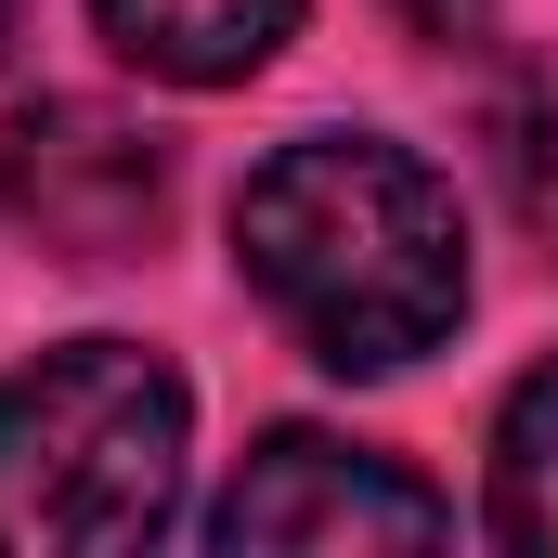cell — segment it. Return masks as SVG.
<instances>
[{"mask_svg":"<svg viewBox=\"0 0 558 558\" xmlns=\"http://www.w3.org/2000/svg\"><path fill=\"white\" fill-rule=\"evenodd\" d=\"M494 533L520 558H558V351L507 390V416H494Z\"/></svg>","mask_w":558,"mask_h":558,"instance_id":"8992f818","label":"cell"},{"mask_svg":"<svg viewBox=\"0 0 558 558\" xmlns=\"http://www.w3.org/2000/svg\"><path fill=\"white\" fill-rule=\"evenodd\" d=\"M0 52H13V0H0Z\"/></svg>","mask_w":558,"mask_h":558,"instance_id":"52a82bcc","label":"cell"},{"mask_svg":"<svg viewBox=\"0 0 558 558\" xmlns=\"http://www.w3.org/2000/svg\"><path fill=\"white\" fill-rule=\"evenodd\" d=\"M195 390L143 338H65L0 377V558L156 546L182 520Z\"/></svg>","mask_w":558,"mask_h":558,"instance_id":"7a4b0ae2","label":"cell"},{"mask_svg":"<svg viewBox=\"0 0 558 558\" xmlns=\"http://www.w3.org/2000/svg\"><path fill=\"white\" fill-rule=\"evenodd\" d=\"M0 195L52 260H131L169 221V156L105 105H39L0 143Z\"/></svg>","mask_w":558,"mask_h":558,"instance_id":"277c9868","label":"cell"},{"mask_svg":"<svg viewBox=\"0 0 558 558\" xmlns=\"http://www.w3.org/2000/svg\"><path fill=\"white\" fill-rule=\"evenodd\" d=\"M441 533H454V507L416 468H390L338 428H274L234 468V494L208 507V546L234 558H364V546H441Z\"/></svg>","mask_w":558,"mask_h":558,"instance_id":"3957f363","label":"cell"},{"mask_svg":"<svg viewBox=\"0 0 558 558\" xmlns=\"http://www.w3.org/2000/svg\"><path fill=\"white\" fill-rule=\"evenodd\" d=\"M234 274L338 377H403L468 325V221L454 182L390 131H299L234 195Z\"/></svg>","mask_w":558,"mask_h":558,"instance_id":"6da1fadb","label":"cell"},{"mask_svg":"<svg viewBox=\"0 0 558 558\" xmlns=\"http://www.w3.org/2000/svg\"><path fill=\"white\" fill-rule=\"evenodd\" d=\"M92 13H105V39L131 52L143 78H169V92L260 78L286 52V26H299V0H92Z\"/></svg>","mask_w":558,"mask_h":558,"instance_id":"5b68a950","label":"cell"}]
</instances>
